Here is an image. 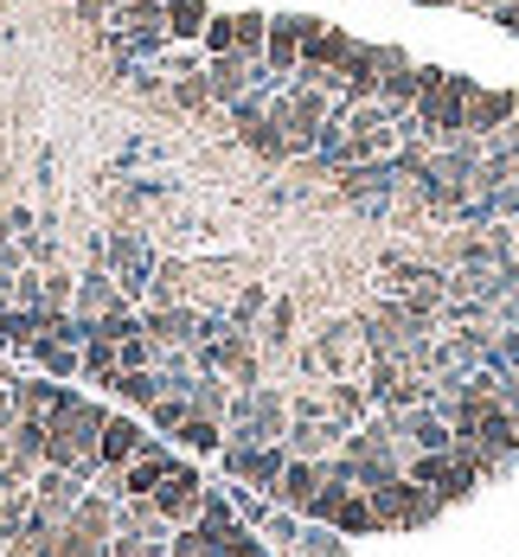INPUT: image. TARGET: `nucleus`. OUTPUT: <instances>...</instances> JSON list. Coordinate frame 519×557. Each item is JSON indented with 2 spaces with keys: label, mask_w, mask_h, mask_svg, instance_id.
I'll return each instance as SVG.
<instances>
[{
  "label": "nucleus",
  "mask_w": 519,
  "mask_h": 557,
  "mask_svg": "<svg viewBox=\"0 0 519 557\" xmlns=\"http://www.w3.org/2000/svg\"><path fill=\"white\" fill-rule=\"evenodd\" d=\"M237 141H244L250 154H263V161H288V154H283V128H276V122H244V128H237Z\"/></svg>",
  "instance_id": "obj_27"
},
{
  "label": "nucleus",
  "mask_w": 519,
  "mask_h": 557,
  "mask_svg": "<svg viewBox=\"0 0 519 557\" xmlns=\"http://www.w3.org/2000/svg\"><path fill=\"white\" fill-rule=\"evenodd\" d=\"M186 404H193L199 417H219V423H225V410H231V385L219 379V372H193V385H186Z\"/></svg>",
  "instance_id": "obj_21"
},
{
  "label": "nucleus",
  "mask_w": 519,
  "mask_h": 557,
  "mask_svg": "<svg viewBox=\"0 0 519 557\" xmlns=\"http://www.w3.org/2000/svg\"><path fill=\"white\" fill-rule=\"evenodd\" d=\"M301 525H308L301 512H288V506H276V512H270V519H263L257 532H263V545H270V552L283 557V552H295V539H301Z\"/></svg>",
  "instance_id": "obj_25"
},
{
  "label": "nucleus",
  "mask_w": 519,
  "mask_h": 557,
  "mask_svg": "<svg viewBox=\"0 0 519 557\" xmlns=\"http://www.w3.org/2000/svg\"><path fill=\"white\" fill-rule=\"evenodd\" d=\"M141 448H148V430H141L128 410H110V417H103V436H97V461L122 474V468H128Z\"/></svg>",
  "instance_id": "obj_9"
},
{
  "label": "nucleus",
  "mask_w": 519,
  "mask_h": 557,
  "mask_svg": "<svg viewBox=\"0 0 519 557\" xmlns=\"http://www.w3.org/2000/svg\"><path fill=\"white\" fill-rule=\"evenodd\" d=\"M474 77L443 71V64H423V90H417V110L404 122V141H430V148H449L461 135V103H468Z\"/></svg>",
  "instance_id": "obj_1"
},
{
  "label": "nucleus",
  "mask_w": 519,
  "mask_h": 557,
  "mask_svg": "<svg viewBox=\"0 0 519 557\" xmlns=\"http://www.w3.org/2000/svg\"><path fill=\"white\" fill-rule=\"evenodd\" d=\"M103 391H115V404H128V410H141V417L168 397V385H161V372H155V366H141V372H115Z\"/></svg>",
  "instance_id": "obj_15"
},
{
  "label": "nucleus",
  "mask_w": 519,
  "mask_h": 557,
  "mask_svg": "<svg viewBox=\"0 0 519 557\" xmlns=\"http://www.w3.org/2000/svg\"><path fill=\"white\" fill-rule=\"evenodd\" d=\"M263 33H270V13H237V52L263 58Z\"/></svg>",
  "instance_id": "obj_33"
},
{
  "label": "nucleus",
  "mask_w": 519,
  "mask_h": 557,
  "mask_svg": "<svg viewBox=\"0 0 519 557\" xmlns=\"http://www.w3.org/2000/svg\"><path fill=\"white\" fill-rule=\"evenodd\" d=\"M417 90H423V64H398V71H385V77H379V103L398 115V122L417 110Z\"/></svg>",
  "instance_id": "obj_18"
},
{
  "label": "nucleus",
  "mask_w": 519,
  "mask_h": 557,
  "mask_svg": "<svg viewBox=\"0 0 519 557\" xmlns=\"http://www.w3.org/2000/svg\"><path fill=\"white\" fill-rule=\"evenodd\" d=\"M514 110H519L514 90H487V84H474V90H468V103H461V135L494 141V135L514 122Z\"/></svg>",
  "instance_id": "obj_7"
},
{
  "label": "nucleus",
  "mask_w": 519,
  "mask_h": 557,
  "mask_svg": "<svg viewBox=\"0 0 519 557\" xmlns=\"http://www.w3.org/2000/svg\"><path fill=\"white\" fill-rule=\"evenodd\" d=\"M206 20H212L206 0H168V39H180V46H199Z\"/></svg>",
  "instance_id": "obj_22"
},
{
  "label": "nucleus",
  "mask_w": 519,
  "mask_h": 557,
  "mask_svg": "<svg viewBox=\"0 0 519 557\" xmlns=\"http://www.w3.org/2000/svg\"><path fill=\"white\" fill-rule=\"evenodd\" d=\"M404 448H417V455H449V423H443L436 404L404 410Z\"/></svg>",
  "instance_id": "obj_13"
},
{
  "label": "nucleus",
  "mask_w": 519,
  "mask_h": 557,
  "mask_svg": "<svg viewBox=\"0 0 519 557\" xmlns=\"http://www.w3.org/2000/svg\"><path fill=\"white\" fill-rule=\"evenodd\" d=\"M283 557H346V545H341V532L334 525H301V539H295V552H283Z\"/></svg>",
  "instance_id": "obj_26"
},
{
  "label": "nucleus",
  "mask_w": 519,
  "mask_h": 557,
  "mask_svg": "<svg viewBox=\"0 0 519 557\" xmlns=\"http://www.w3.org/2000/svg\"><path fill=\"white\" fill-rule=\"evenodd\" d=\"M71 295H77V276L52 270V276H46V308H71Z\"/></svg>",
  "instance_id": "obj_39"
},
{
  "label": "nucleus",
  "mask_w": 519,
  "mask_h": 557,
  "mask_svg": "<svg viewBox=\"0 0 519 557\" xmlns=\"http://www.w3.org/2000/svg\"><path fill=\"white\" fill-rule=\"evenodd\" d=\"M71 13H77L84 26H110V0H71Z\"/></svg>",
  "instance_id": "obj_40"
},
{
  "label": "nucleus",
  "mask_w": 519,
  "mask_h": 557,
  "mask_svg": "<svg viewBox=\"0 0 519 557\" xmlns=\"http://www.w3.org/2000/svg\"><path fill=\"white\" fill-rule=\"evenodd\" d=\"M219 468H225L237 487H257L270 500V487L283 481V468H288V448L283 443H225L219 448Z\"/></svg>",
  "instance_id": "obj_3"
},
{
  "label": "nucleus",
  "mask_w": 519,
  "mask_h": 557,
  "mask_svg": "<svg viewBox=\"0 0 519 557\" xmlns=\"http://www.w3.org/2000/svg\"><path fill=\"white\" fill-rule=\"evenodd\" d=\"M186 417H193V404H186V391H168V397H161V404L148 410V423H155V436H173V430H180Z\"/></svg>",
  "instance_id": "obj_29"
},
{
  "label": "nucleus",
  "mask_w": 519,
  "mask_h": 557,
  "mask_svg": "<svg viewBox=\"0 0 519 557\" xmlns=\"http://www.w3.org/2000/svg\"><path fill=\"white\" fill-rule=\"evenodd\" d=\"M110 308H128V301H122V288H115V276H110V270H103V263H90V270L77 276V295H71V314H90V321H97V314H110Z\"/></svg>",
  "instance_id": "obj_12"
},
{
  "label": "nucleus",
  "mask_w": 519,
  "mask_h": 557,
  "mask_svg": "<svg viewBox=\"0 0 519 557\" xmlns=\"http://www.w3.org/2000/svg\"><path fill=\"white\" fill-rule=\"evenodd\" d=\"M141 334V308H110V314H97V339H135Z\"/></svg>",
  "instance_id": "obj_30"
},
{
  "label": "nucleus",
  "mask_w": 519,
  "mask_h": 557,
  "mask_svg": "<svg viewBox=\"0 0 519 557\" xmlns=\"http://www.w3.org/2000/svg\"><path fill=\"white\" fill-rule=\"evenodd\" d=\"M141 334L155 339V346H186V352H193V334H199V308H193V301L141 308Z\"/></svg>",
  "instance_id": "obj_10"
},
{
  "label": "nucleus",
  "mask_w": 519,
  "mask_h": 557,
  "mask_svg": "<svg viewBox=\"0 0 519 557\" xmlns=\"http://www.w3.org/2000/svg\"><path fill=\"white\" fill-rule=\"evenodd\" d=\"M173 461H180V448H173L168 436H148V448L122 468V500H148V494L173 474Z\"/></svg>",
  "instance_id": "obj_6"
},
{
  "label": "nucleus",
  "mask_w": 519,
  "mask_h": 557,
  "mask_svg": "<svg viewBox=\"0 0 519 557\" xmlns=\"http://www.w3.org/2000/svg\"><path fill=\"white\" fill-rule=\"evenodd\" d=\"M39 334H46L39 308H7V314H0V352L26 359V352H33V339H39Z\"/></svg>",
  "instance_id": "obj_20"
},
{
  "label": "nucleus",
  "mask_w": 519,
  "mask_h": 557,
  "mask_svg": "<svg viewBox=\"0 0 519 557\" xmlns=\"http://www.w3.org/2000/svg\"><path fill=\"white\" fill-rule=\"evenodd\" d=\"M353 46H359V39H346V33H334V26L321 20V26L301 39V71H341L346 58H353Z\"/></svg>",
  "instance_id": "obj_14"
},
{
  "label": "nucleus",
  "mask_w": 519,
  "mask_h": 557,
  "mask_svg": "<svg viewBox=\"0 0 519 557\" xmlns=\"http://www.w3.org/2000/svg\"><path fill=\"white\" fill-rule=\"evenodd\" d=\"M507 397H519V372H514V379H507Z\"/></svg>",
  "instance_id": "obj_43"
},
{
  "label": "nucleus",
  "mask_w": 519,
  "mask_h": 557,
  "mask_svg": "<svg viewBox=\"0 0 519 557\" xmlns=\"http://www.w3.org/2000/svg\"><path fill=\"white\" fill-rule=\"evenodd\" d=\"M7 423H13V391L0 385V430H7Z\"/></svg>",
  "instance_id": "obj_41"
},
{
  "label": "nucleus",
  "mask_w": 519,
  "mask_h": 557,
  "mask_svg": "<svg viewBox=\"0 0 519 557\" xmlns=\"http://www.w3.org/2000/svg\"><path fill=\"white\" fill-rule=\"evenodd\" d=\"M314 26H321V20H308V13H270V33H263V64H270L283 84L301 71V39H308Z\"/></svg>",
  "instance_id": "obj_5"
},
{
  "label": "nucleus",
  "mask_w": 519,
  "mask_h": 557,
  "mask_svg": "<svg viewBox=\"0 0 519 557\" xmlns=\"http://www.w3.org/2000/svg\"><path fill=\"white\" fill-rule=\"evenodd\" d=\"M199 52L219 58V52H237V13H212L206 33H199Z\"/></svg>",
  "instance_id": "obj_28"
},
{
  "label": "nucleus",
  "mask_w": 519,
  "mask_h": 557,
  "mask_svg": "<svg viewBox=\"0 0 519 557\" xmlns=\"http://www.w3.org/2000/svg\"><path fill=\"white\" fill-rule=\"evenodd\" d=\"M257 64L263 58H244V52H219L206 58V90H212V103H237V97H250V84H257Z\"/></svg>",
  "instance_id": "obj_8"
},
{
  "label": "nucleus",
  "mask_w": 519,
  "mask_h": 557,
  "mask_svg": "<svg viewBox=\"0 0 519 557\" xmlns=\"http://www.w3.org/2000/svg\"><path fill=\"white\" fill-rule=\"evenodd\" d=\"M288 334H295V301H270V321H263V339H270V346H288Z\"/></svg>",
  "instance_id": "obj_37"
},
{
  "label": "nucleus",
  "mask_w": 519,
  "mask_h": 557,
  "mask_svg": "<svg viewBox=\"0 0 519 557\" xmlns=\"http://www.w3.org/2000/svg\"><path fill=\"white\" fill-rule=\"evenodd\" d=\"M7 288H13V308H46V270H20Z\"/></svg>",
  "instance_id": "obj_34"
},
{
  "label": "nucleus",
  "mask_w": 519,
  "mask_h": 557,
  "mask_svg": "<svg viewBox=\"0 0 519 557\" xmlns=\"http://www.w3.org/2000/svg\"><path fill=\"white\" fill-rule=\"evenodd\" d=\"M168 443L180 448V455H219V448H225V423H219V417H199V410H193V417H186V423L173 430Z\"/></svg>",
  "instance_id": "obj_19"
},
{
  "label": "nucleus",
  "mask_w": 519,
  "mask_h": 557,
  "mask_svg": "<svg viewBox=\"0 0 519 557\" xmlns=\"http://www.w3.org/2000/svg\"><path fill=\"white\" fill-rule=\"evenodd\" d=\"M507 423H514V436H519V397H507Z\"/></svg>",
  "instance_id": "obj_42"
},
{
  "label": "nucleus",
  "mask_w": 519,
  "mask_h": 557,
  "mask_svg": "<svg viewBox=\"0 0 519 557\" xmlns=\"http://www.w3.org/2000/svg\"><path fill=\"white\" fill-rule=\"evenodd\" d=\"M115 359H122V372H141V366H155V359H161V346H155L148 334H135V339H122V346H115Z\"/></svg>",
  "instance_id": "obj_35"
},
{
  "label": "nucleus",
  "mask_w": 519,
  "mask_h": 557,
  "mask_svg": "<svg viewBox=\"0 0 519 557\" xmlns=\"http://www.w3.org/2000/svg\"><path fill=\"white\" fill-rule=\"evenodd\" d=\"M103 557H168V539H141V532H110Z\"/></svg>",
  "instance_id": "obj_32"
},
{
  "label": "nucleus",
  "mask_w": 519,
  "mask_h": 557,
  "mask_svg": "<svg viewBox=\"0 0 519 557\" xmlns=\"http://www.w3.org/2000/svg\"><path fill=\"white\" fill-rule=\"evenodd\" d=\"M148 500H155V512H161L168 525H193V519H199V506H206V474L180 455V461H173V474L148 494Z\"/></svg>",
  "instance_id": "obj_4"
},
{
  "label": "nucleus",
  "mask_w": 519,
  "mask_h": 557,
  "mask_svg": "<svg viewBox=\"0 0 519 557\" xmlns=\"http://www.w3.org/2000/svg\"><path fill=\"white\" fill-rule=\"evenodd\" d=\"M168 557H212V539H206L199 525H173V539H168Z\"/></svg>",
  "instance_id": "obj_36"
},
{
  "label": "nucleus",
  "mask_w": 519,
  "mask_h": 557,
  "mask_svg": "<svg viewBox=\"0 0 519 557\" xmlns=\"http://www.w3.org/2000/svg\"><path fill=\"white\" fill-rule=\"evenodd\" d=\"M7 391H13V417H52L71 385H58V379H46V372H39V379H13Z\"/></svg>",
  "instance_id": "obj_16"
},
{
  "label": "nucleus",
  "mask_w": 519,
  "mask_h": 557,
  "mask_svg": "<svg viewBox=\"0 0 519 557\" xmlns=\"http://www.w3.org/2000/svg\"><path fill=\"white\" fill-rule=\"evenodd\" d=\"M328 410L341 417L346 430H359V423L372 417V397H366V385H346V379H334V385H328Z\"/></svg>",
  "instance_id": "obj_23"
},
{
  "label": "nucleus",
  "mask_w": 519,
  "mask_h": 557,
  "mask_svg": "<svg viewBox=\"0 0 519 557\" xmlns=\"http://www.w3.org/2000/svg\"><path fill=\"white\" fill-rule=\"evenodd\" d=\"M321 494V461H301V455H288L283 481L270 487V506H288V512H308Z\"/></svg>",
  "instance_id": "obj_11"
},
{
  "label": "nucleus",
  "mask_w": 519,
  "mask_h": 557,
  "mask_svg": "<svg viewBox=\"0 0 519 557\" xmlns=\"http://www.w3.org/2000/svg\"><path fill=\"white\" fill-rule=\"evenodd\" d=\"M115 372H122L115 339H84V366H77V379H84V385H110Z\"/></svg>",
  "instance_id": "obj_24"
},
{
  "label": "nucleus",
  "mask_w": 519,
  "mask_h": 557,
  "mask_svg": "<svg viewBox=\"0 0 519 557\" xmlns=\"http://www.w3.org/2000/svg\"><path fill=\"white\" fill-rule=\"evenodd\" d=\"M26 359H33V372H46V379H58V385H71V379H77V366H84V352H77V346H64V339H52V334L33 339V352H26Z\"/></svg>",
  "instance_id": "obj_17"
},
{
  "label": "nucleus",
  "mask_w": 519,
  "mask_h": 557,
  "mask_svg": "<svg viewBox=\"0 0 519 557\" xmlns=\"http://www.w3.org/2000/svg\"><path fill=\"white\" fill-rule=\"evenodd\" d=\"M173 103H180V110H206V103H212V90H206V71L180 77V84H173Z\"/></svg>",
  "instance_id": "obj_38"
},
{
  "label": "nucleus",
  "mask_w": 519,
  "mask_h": 557,
  "mask_svg": "<svg viewBox=\"0 0 519 557\" xmlns=\"http://www.w3.org/2000/svg\"><path fill=\"white\" fill-rule=\"evenodd\" d=\"M263 308H270V288H263V282H250V288H244V295L231 301L225 314H231V327H244V334H250V321H257Z\"/></svg>",
  "instance_id": "obj_31"
},
{
  "label": "nucleus",
  "mask_w": 519,
  "mask_h": 557,
  "mask_svg": "<svg viewBox=\"0 0 519 557\" xmlns=\"http://www.w3.org/2000/svg\"><path fill=\"white\" fill-rule=\"evenodd\" d=\"M155 244L141 237V231H110L103 237V270L115 276V288H122V301L128 308H141L148 301V282H155Z\"/></svg>",
  "instance_id": "obj_2"
}]
</instances>
